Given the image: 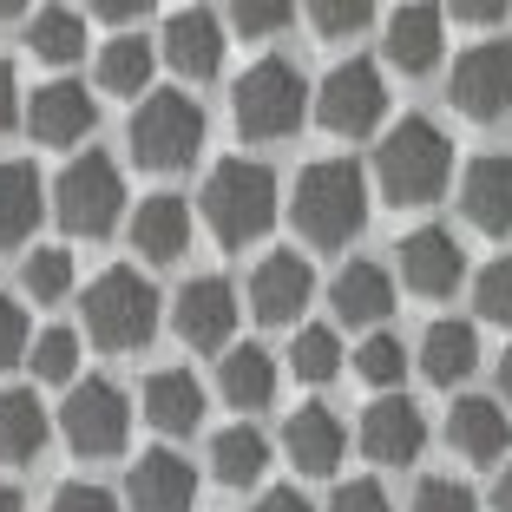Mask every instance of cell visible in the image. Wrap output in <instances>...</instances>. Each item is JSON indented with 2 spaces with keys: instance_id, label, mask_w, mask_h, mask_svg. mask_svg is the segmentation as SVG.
Segmentation results:
<instances>
[{
  "instance_id": "1",
  "label": "cell",
  "mask_w": 512,
  "mask_h": 512,
  "mask_svg": "<svg viewBox=\"0 0 512 512\" xmlns=\"http://www.w3.org/2000/svg\"><path fill=\"white\" fill-rule=\"evenodd\" d=\"M296 217L302 243H316V250H342L348 237H362L368 224V171L355 158H316V165L296 178Z\"/></svg>"
},
{
  "instance_id": "2",
  "label": "cell",
  "mask_w": 512,
  "mask_h": 512,
  "mask_svg": "<svg viewBox=\"0 0 512 512\" xmlns=\"http://www.w3.org/2000/svg\"><path fill=\"white\" fill-rule=\"evenodd\" d=\"M453 178V145L434 119H401L388 125L375 151V184L388 204H434Z\"/></svg>"
},
{
  "instance_id": "3",
  "label": "cell",
  "mask_w": 512,
  "mask_h": 512,
  "mask_svg": "<svg viewBox=\"0 0 512 512\" xmlns=\"http://www.w3.org/2000/svg\"><path fill=\"white\" fill-rule=\"evenodd\" d=\"M204 217H211L217 243H230V250L256 243L276 224V171L256 158H224L204 178Z\"/></svg>"
},
{
  "instance_id": "4",
  "label": "cell",
  "mask_w": 512,
  "mask_h": 512,
  "mask_svg": "<svg viewBox=\"0 0 512 512\" xmlns=\"http://www.w3.org/2000/svg\"><path fill=\"white\" fill-rule=\"evenodd\" d=\"M204 145V112L191 92H145L132 112V158L145 171H184Z\"/></svg>"
},
{
  "instance_id": "5",
  "label": "cell",
  "mask_w": 512,
  "mask_h": 512,
  "mask_svg": "<svg viewBox=\"0 0 512 512\" xmlns=\"http://www.w3.org/2000/svg\"><path fill=\"white\" fill-rule=\"evenodd\" d=\"M230 112H237L243 138H289L309 112V86L289 60H256L230 92Z\"/></svg>"
},
{
  "instance_id": "6",
  "label": "cell",
  "mask_w": 512,
  "mask_h": 512,
  "mask_svg": "<svg viewBox=\"0 0 512 512\" xmlns=\"http://www.w3.org/2000/svg\"><path fill=\"white\" fill-rule=\"evenodd\" d=\"M86 335L99 348H145L158 335V289L138 270H106L86 289Z\"/></svg>"
},
{
  "instance_id": "7",
  "label": "cell",
  "mask_w": 512,
  "mask_h": 512,
  "mask_svg": "<svg viewBox=\"0 0 512 512\" xmlns=\"http://www.w3.org/2000/svg\"><path fill=\"white\" fill-rule=\"evenodd\" d=\"M53 211H60V224L73 230V237H106V230L119 224V211H125L119 165H112L106 151L73 158V165L60 171V184H53Z\"/></svg>"
},
{
  "instance_id": "8",
  "label": "cell",
  "mask_w": 512,
  "mask_h": 512,
  "mask_svg": "<svg viewBox=\"0 0 512 512\" xmlns=\"http://www.w3.org/2000/svg\"><path fill=\"white\" fill-rule=\"evenodd\" d=\"M60 434L73 453L99 460V453H125V434H132V407L125 394L112 388L106 375H86L66 388V407H60Z\"/></svg>"
},
{
  "instance_id": "9",
  "label": "cell",
  "mask_w": 512,
  "mask_h": 512,
  "mask_svg": "<svg viewBox=\"0 0 512 512\" xmlns=\"http://www.w3.org/2000/svg\"><path fill=\"white\" fill-rule=\"evenodd\" d=\"M316 119L329 125L335 138H368L381 119H388V79H381L375 60H342L329 66L316 92Z\"/></svg>"
},
{
  "instance_id": "10",
  "label": "cell",
  "mask_w": 512,
  "mask_h": 512,
  "mask_svg": "<svg viewBox=\"0 0 512 512\" xmlns=\"http://www.w3.org/2000/svg\"><path fill=\"white\" fill-rule=\"evenodd\" d=\"M453 112H467V119L493 125L512 112V46L506 40H480L467 46L460 60H453V86H447Z\"/></svg>"
},
{
  "instance_id": "11",
  "label": "cell",
  "mask_w": 512,
  "mask_h": 512,
  "mask_svg": "<svg viewBox=\"0 0 512 512\" xmlns=\"http://www.w3.org/2000/svg\"><path fill=\"white\" fill-rule=\"evenodd\" d=\"M401 283L414 289V296H453V289L467 283V250H460V237L440 224H421L401 237Z\"/></svg>"
},
{
  "instance_id": "12",
  "label": "cell",
  "mask_w": 512,
  "mask_h": 512,
  "mask_svg": "<svg viewBox=\"0 0 512 512\" xmlns=\"http://www.w3.org/2000/svg\"><path fill=\"white\" fill-rule=\"evenodd\" d=\"M171 322H178L184 348H224L230 355V335H237V289H230L224 276H197V283L178 289Z\"/></svg>"
},
{
  "instance_id": "13",
  "label": "cell",
  "mask_w": 512,
  "mask_h": 512,
  "mask_svg": "<svg viewBox=\"0 0 512 512\" xmlns=\"http://www.w3.org/2000/svg\"><path fill=\"white\" fill-rule=\"evenodd\" d=\"M309 296H316V270H309L296 250H276L250 270V309H256V322H270V329L296 322L302 309H309Z\"/></svg>"
},
{
  "instance_id": "14",
  "label": "cell",
  "mask_w": 512,
  "mask_h": 512,
  "mask_svg": "<svg viewBox=\"0 0 512 512\" xmlns=\"http://www.w3.org/2000/svg\"><path fill=\"white\" fill-rule=\"evenodd\" d=\"M125 499H132V512H191L197 506V473L184 453L171 447H151L132 460V473H125Z\"/></svg>"
},
{
  "instance_id": "15",
  "label": "cell",
  "mask_w": 512,
  "mask_h": 512,
  "mask_svg": "<svg viewBox=\"0 0 512 512\" xmlns=\"http://www.w3.org/2000/svg\"><path fill=\"white\" fill-rule=\"evenodd\" d=\"M421 447H427V421H421V407L407 401V394H381V401L362 414V453L368 460L407 467V460H421Z\"/></svg>"
},
{
  "instance_id": "16",
  "label": "cell",
  "mask_w": 512,
  "mask_h": 512,
  "mask_svg": "<svg viewBox=\"0 0 512 512\" xmlns=\"http://www.w3.org/2000/svg\"><path fill=\"white\" fill-rule=\"evenodd\" d=\"M99 125V106H92V92L79 79H46L33 86V106H27V132L40 145H79V138Z\"/></svg>"
},
{
  "instance_id": "17",
  "label": "cell",
  "mask_w": 512,
  "mask_h": 512,
  "mask_svg": "<svg viewBox=\"0 0 512 512\" xmlns=\"http://www.w3.org/2000/svg\"><path fill=\"white\" fill-rule=\"evenodd\" d=\"M165 60H171V73H184V79H217V66H224V27H217L211 7H178V14H165Z\"/></svg>"
},
{
  "instance_id": "18",
  "label": "cell",
  "mask_w": 512,
  "mask_h": 512,
  "mask_svg": "<svg viewBox=\"0 0 512 512\" xmlns=\"http://www.w3.org/2000/svg\"><path fill=\"white\" fill-rule=\"evenodd\" d=\"M460 211H467V224L486 230V237H506L512 230V158L506 151H486V158L467 165V178H460Z\"/></svg>"
},
{
  "instance_id": "19",
  "label": "cell",
  "mask_w": 512,
  "mask_h": 512,
  "mask_svg": "<svg viewBox=\"0 0 512 512\" xmlns=\"http://www.w3.org/2000/svg\"><path fill=\"white\" fill-rule=\"evenodd\" d=\"M132 250L145 256V263H178V256L191 250V204H184L178 191L145 197L138 217H132Z\"/></svg>"
},
{
  "instance_id": "20",
  "label": "cell",
  "mask_w": 512,
  "mask_h": 512,
  "mask_svg": "<svg viewBox=\"0 0 512 512\" xmlns=\"http://www.w3.org/2000/svg\"><path fill=\"white\" fill-rule=\"evenodd\" d=\"M447 440L467 453V460L493 467L499 453L512 447V421H506V407L486 401V394H460V401H453V414H447Z\"/></svg>"
},
{
  "instance_id": "21",
  "label": "cell",
  "mask_w": 512,
  "mask_h": 512,
  "mask_svg": "<svg viewBox=\"0 0 512 512\" xmlns=\"http://www.w3.org/2000/svg\"><path fill=\"white\" fill-rule=\"evenodd\" d=\"M138 407H145V421L158 427V434H191V427L204 421V388H197L191 368H158V375H145Z\"/></svg>"
},
{
  "instance_id": "22",
  "label": "cell",
  "mask_w": 512,
  "mask_h": 512,
  "mask_svg": "<svg viewBox=\"0 0 512 512\" xmlns=\"http://www.w3.org/2000/svg\"><path fill=\"white\" fill-rule=\"evenodd\" d=\"M329 302H335V316H342L348 329H375V322L394 309V276L381 270V263H368V256H362V263L335 270Z\"/></svg>"
},
{
  "instance_id": "23",
  "label": "cell",
  "mask_w": 512,
  "mask_h": 512,
  "mask_svg": "<svg viewBox=\"0 0 512 512\" xmlns=\"http://www.w3.org/2000/svg\"><path fill=\"white\" fill-rule=\"evenodd\" d=\"M342 447H348V434L329 407H296L283 421V453L296 460V473H335L342 467Z\"/></svg>"
},
{
  "instance_id": "24",
  "label": "cell",
  "mask_w": 512,
  "mask_h": 512,
  "mask_svg": "<svg viewBox=\"0 0 512 512\" xmlns=\"http://www.w3.org/2000/svg\"><path fill=\"white\" fill-rule=\"evenodd\" d=\"M440 33H447L440 7H401V14H388V60L401 66V73H434L440 66Z\"/></svg>"
},
{
  "instance_id": "25",
  "label": "cell",
  "mask_w": 512,
  "mask_h": 512,
  "mask_svg": "<svg viewBox=\"0 0 512 512\" xmlns=\"http://www.w3.org/2000/svg\"><path fill=\"white\" fill-rule=\"evenodd\" d=\"M473 362H480V335H473V322H434V329L421 335V375L434 381V388L467 381Z\"/></svg>"
},
{
  "instance_id": "26",
  "label": "cell",
  "mask_w": 512,
  "mask_h": 512,
  "mask_svg": "<svg viewBox=\"0 0 512 512\" xmlns=\"http://www.w3.org/2000/svg\"><path fill=\"white\" fill-rule=\"evenodd\" d=\"M217 388H224L230 407H270L276 401V355L256 348V342L230 348L224 368H217Z\"/></svg>"
},
{
  "instance_id": "27",
  "label": "cell",
  "mask_w": 512,
  "mask_h": 512,
  "mask_svg": "<svg viewBox=\"0 0 512 512\" xmlns=\"http://www.w3.org/2000/svg\"><path fill=\"white\" fill-rule=\"evenodd\" d=\"M40 224V171L27 158H0V243H27Z\"/></svg>"
},
{
  "instance_id": "28",
  "label": "cell",
  "mask_w": 512,
  "mask_h": 512,
  "mask_svg": "<svg viewBox=\"0 0 512 512\" xmlns=\"http://www.w3.org/2000/svg\"><path fill=\"white\" fill-rule=\"evenodd\" d=\"M46 447V407L33 388H0V460H33Z\"/></svg>"
},
{
  "instance_id": "29",
  "label": "cell",
  "mask_w": 512,
  "mask_h": 512,
  "mask_svg": "<svg viewBox=\"0 0 512 512\" xmlns=\"http://www.w3.org/2000/svg\"><path fill=\"white\" fill-rule=\"evenodd\" d=\"M151 66H158L151 40H138V33H119V40H106V46H99V92L138 99V92L151 86Z\"/></svg>"
},
{
  "instance_id": "30",
  "label": "cell",
  "mask_w": 512,
  "mask_h": 512,
  "mask_svg": "<svg viewBox=\"0 0 512 512\" xmlns=\"http://www.w3.org/2000/svg\"><path fill=\"white\" fill-rule=\"evenodd\" d=\"M263 467H270V440L256 434V427H224V434L211 440V473L224 486H256L263 480Z\"/></svg>"
},
{
  "instance_id": "31",
  "label": "cell",
  "mask_w": 512,
  "mask_h": 512,
  "mask_svg": "<svg viewBox=\"0 0 512 512\" xmlns=\"http://www.w3.org/2000/svg\"><path fill=\"white\" fill-rule=\"evenodd\" d=\"M27 46L53 66L79 60V53H86V14H73V7H40V14L27 20Z\"/></svg>"
},
{
  "instance_id": "32",
  "label": "cell",
  "mask_w": 512,
  "mask_h": 512,
  "mask_svg": "<svg viewBox=\"0 0 512 512\" xmlns=\"http://www.w3.org/2000/svg\"><path fill=\"white\" fill-rule=\"evenodd\" d=\"M289 368H296L302 381H335V375H342V335L322 329V322L296 329V342H289Z\"/></svg>"
},
{
  "instance_id": "33",
  "label": "cell",
  "mask_w": 512,
  "mask_h": 512,
  "mask_svg": "<svg viewBox=\"0 0 512 512\" xmlns=\"http://www.w3.org/2000/svg\"><path fill=\"white\" fill-rule=\"evenodd\" d=\"M20 283H27L33 302H60L66 289H73V250H53V243H40V250L27 256Z\"/></svg>"
},
{
  "instance_id": "34",
  "label": "cell",
  "mask_w": 512,
  "mask_h": 512,
  "mask_svg": "<svg viewBox=\"0 0 512 512\" xmlns=\"http://www.w3.org/2000/svg\"><path fill=\"white\" fill-rule=\"evenodd\" d=\"M33 381H66L73 388L79 381V335L73 329H46V335H33Z\"/></svg>"
},
{
  "instance_id": "35",
  "label": "cell",
  "mask_w": 512,
  "mask_h": 512,
  "mask_svg": "<svg viewBox=\"0 0 512 512\" xmlns=\"http://www.w3.org/2000/svg\"><path fill=\"white\" fill-rule=\"evenodd\" d=\"M355 375L362 381H375V388H394V381L407 375V348H401V335H368L362 348H355Z\"/></svg>"
},
{
  "instance_id": "36",
  "label": "cell",
  "mask_w": 512,
  "mask_h": 512,
  "mask_svg": "<svg viewBox=\"0 0 512 512\" xmlns=\"http://www.w3.org/2000/svg\"><path fill=\"white\" fill-rule=\"evenodd\" d=\"M473 302H480V316L512 329V256H493L480 276H473Z\"/></svg>"
},
{
  "instance_id": "37",
  "label": "cell",
  "mask_w": 512,
  "mask_h": 512,
  "mask_svg": "<svg viewBox=\"0 0 512 512\" xmlns=\"http://www.w3.org/2000/svg\"><path fill=\"white\" fill-rule=\"evenodd\" d=\"M309 20H316L322 40H348V33H362L368 20H375V7H368V0H316Z\"/></svg>"
},
{
  "instance_id": "38",
  "label": "cell",
  "mask_w": 512,
  "mask_h": 512,
  "mask_svg": "<svg viewBox=\"0 0 512 512\" xmlns=\"http://www.w3.org/2000/svg\"><path fill=\"white\" fill-rule=\"evenodd\" d=\"M27 348H33V329H27V309H20L14 296H0V368H14V362H27Z\"/></svg>"
},
{
  "instance_id": "39",
  "label": "cell",
  "mask_w": 512,
  "mask_h": 512,
  "mask_svg": "<svg viewBox=\"0 0 512 512\" xmlns=\"http://www.w3.org/2000/svg\"><path fill=\"white\" fill-rule=\"evenodd\" d=\"M407 512H480V499H473V486H460V480H421V493H414Z\"/></svg>"
},
{
  "instance_id": "40",
  "label": "cell",
  "mask_w": 512,
  "mask_h": 512,
  "mask_svg": "<svg viewBox=\"0 0 512 512\" xmlns=\"http://www.w3.org/2000/svg\"><path fill=\"white\" fill-rule=\"evenodd\" d=\"M237 33L243 40H263V33H283L289 20H296V7H276V0H250V7H237Z\"/></svg>"
},
{
  "instance_id": "41",
  "label": "cell",
  "mask_w": 512,
  "mask_h": 512,
  "mask_svg": "<svg viewBox=\"0 0 512 512\" xmlns=\"http://www.w3.org/2000/svg\"><path fill=\"white\" fill-rule=\"evenodd\" d=\"M329 512H394V506H388V493H381L375 480H342L329 493Z\"/></svg>"
},
{
  "instance_id": "42",
  "label": "cell",
  "mask_w": 512,
  "mask_h": 512,
  "mask_svg": "<svg viewBox=\"0 0 512 512\" xmlns=\"http://www.w3.org/2000/svg\"><path fill=\"white\" fill-rule=\"evenodd\" d=\"M46 512H119V499H112L106 486L73 480V486H60V493H53V506H46Z\"/></svg>"
},
{
  "instance_id": "43",
  "label": "cell",
  "mask_w": 512,
  "mask_h": 512,
  "mask_svg": "<svg viewBox=\"0 0 512 512\" xmlns=\"http://www.w3.org/2000/svg\"><path fill=\"white\" fill-rule=\"evenodd\" d=\"M20 119V79H14V66L0 60V132Z\"/></svg>"
},
{
  "instance_id": "44",
  "label": "cell",
  "mask_w": 512,
  "mask_h": 512,
  "mask_svg": "<svg viewBox=\"0 0 512 512\" xmlns=\"http://www.w3.org/2000/svg\"><path fill=\"white\" fill-rule=\"evenodd\" d=\"M256 512H316V506H309L296 486H270V493L256 499Z\"/></svg>"
},
{
  "instance_id": "45",
  "label": "cell",
  "mask_w": 512,
  "mask_h": 512,
  "mask_svg": "<svg viewBox=\"0 0 512 512\" xmlns=\"http://www.w3.org/2000/svg\"><path fill=\"white\" fill-rule=\"evenodd\" d=\"M92 14H99V20H138V14H145V0H99Z\"/></svg>"
},
{
  "instance_id": "46",
  "label": "cell",
  "mask_w": 512,
  "mask_h": 512,
  "mask_svg": "<svg viewBox=\"0 0 512 512\" xmlns=\"http://www.w3.org/2000/svg\"><path fill=\"white\" fill-rule=\"evenodd\" d=\"M493 506H499V512H512V467L499 473V486H493Z\"/></svg>"
},
{
  "instance_id": "47",
  "label": "cell",
  "mask_w": 512,
  "mask_h": 512,
  "mask_svg": "<svg viewBox=\"0 0 512 512\" xmlns=\"http://www.w3.org/2000/svg\"><path fill=\"white\" fill-rule=\"evenodd\" d=\"M499 394H506V401H512V348H506V355H499Z\"/></svg>"
},
{
  "instance_id": "48",
  "label": "cell",
  "mask_w": 512,
  "mask_h": 512,
  "mask_svg": "<svg viewBox=\"0 0 512 512\" xmlns=\"http://www.w3.org/2000/svg\"><path fill=\"white\" fill-rule=\"evenodd\" d=\"M0 512H27V506H20V493H14L7 480H0Z\"/></svg>"
},
{
  "instance_id": "49",
  "label": "cell",
  "mask_w": 512,
  "mask_h": 512,
  "mask_svg": "<svg viewBox=\"0 0 512 512\" xmlns=\"http://www.w3.org/2000/svg\"><path fill=\"white\" fill-rule=\"evenodd\" d=\"M20 14V7H14V0H0V20H14Z\"/></svg>"
}]
</instances>
